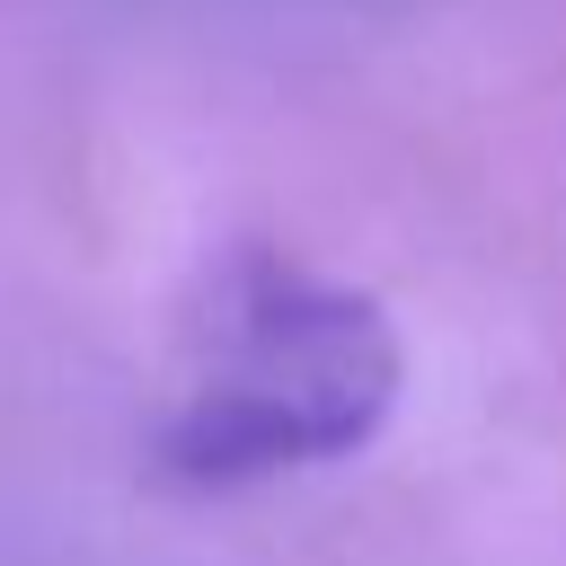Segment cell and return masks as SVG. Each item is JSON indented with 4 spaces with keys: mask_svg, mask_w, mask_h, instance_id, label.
Here are the masks:
<instances>
[{
    "mask_svg": "<svg viewBox=\"0 0 566 566\" xmlns=\"http://www.w3.org/2000/svg\"><path fill=\"white\" fill-rule=\"evenodd\" d=\"M398 389L407 345L363 283L292 248L230 239L177 310L150 478L177 495H248L354 460L380 442Z\"/></svg>",
    "mask_w": 566,
    "mask_h": 566,
    "instance_id": "obj_1",
    "label": "cell"
}]
</instances>
